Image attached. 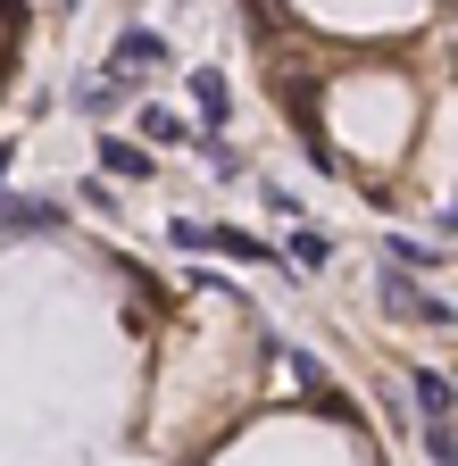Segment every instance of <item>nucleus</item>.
Returning <instances> with one entry per match:
<instances>
[{
	"mask_svg": "<svg viewBox=\"0 0 458 466\" xmlns=\"http://www.w3.org/2000/svg\"><path fill=\"white\" fill-rule=\"evenodd\" d=\"M158 58H167V42H158L150 25H126V34H117V50H108V67H117V84H142Z\"/></svg>",
	"mask_w": 458,
	"mask_h": 466,
	"instance_id": "nucleus-1",
	"label": "nucleus"
},
{
	"mask_svg": "<svg viewBox=\"0 0 458 466\" xmlns=\"http://www.w3.org/2000/svg\"><path fill=\"white\" fill-rule=\"evenodd\" d=\"M325 258H333V242H325V233H317V225H292V242H283V250H275V267H300V275H317Z\"/></svg>",
	"mask_w": 458,
	"mask_h": 466,
	"instance_id": "nucleus-2",
	"label": "nucleus"
},
{
	"mask_svg": "<svg viewBox=\"0 0 458 466\" xmlns=\"http://www.w3.org/2000/svg\"><path fill=\"white\" fill-rule=\"evenodd\" d=\"M192 108L209 116V126H225V108H234V92H225V76H217V67H192Z\"/></svg>",
	"mask_w": 458,
	"mask_h": 466,
	"instance_id": "nucleus-3",
	"label": "nucleus"
},
{
	"mask_svg": "<svg viewBox=\"0 0 458 466\" xmlns=\"http://www.w3.org/2000/svg\"><path fill=\"white\" fill-rule=\"evenodd\" d=\"M134 126H142V134H150L158 150H176V142H192V126H184V116H176V108H167V100H150V108L134 116Z\"/></svg>",
	"mask_w": 458,
	"mask_h": 466,
	"instance_id": "nucleus-4",
	"label": "nucleus"
},
{
	"mask_svg": "<svg viewBox=\"0 0 458 466\" xmlns=\"http://www.w3.org/2000/svg\"><path fill=\"white\" fill-rule=\"evenodd\" d=\"M209 250H225V258H259V267H275V250L259 242V233H242V225H209Z\"/></svg>",
	"mask_w": 458,
	"mask_h": 466,
	"instance_id": "nucleus-5",
	"label": "nucleus"
},
{
	"mask_svg": "<svg viewBox=\"0 0 458 466\" xmlns=\"http://www.w3.org/2000/svg\"><path fill=\"white\" fill-rule=\"evenodd\" d=\"M100 167L117 184H150V150H134V142H100Z\"/></svg>",
	"mask_w": 458,
	"mask_h": 466,
	"instance_id": "nucleus-6",
	"label": "nucleus"
},
{
	"mask_svg": "<svg viewBox=\"0 0 458 466\" xmlns=\"http://www.w3.org/2000/svg\"><path fill=\"white\" fill-rule=\"evenodd\" d=\"M117 100H126V84H117V76H84V84H76V108H84V116H108Z\"/></svg>",
	"mask_w": 458,
	"mask_h": 466,
	"instance_id": "nucleus-7",
	"label": "nucleus"
},
{
	"mask_svg": "<svg viewBox=\"0 0 458 466\" xmlns=\"http://www.w3.org/2000/svg\"><path fill=\"white\" fill-rule=\"evenodd\" d=\"M383 267H409V275H425V267H442V250L409 242V233H392V242H383Z\"/></svg>",
	"mask_w": 458,
	"mask_h": 466,
	"instance_id": "nucleus-8",
	"label": "nucleus"
},
{
	"mask_svg": "<svg viewBox=\"0 0 458 466\" xmlns=\"http://www.w3.org/2000/svg\"><path fill=\"white\" fill-rule=\"evenodd\" d=\"M0 217H9V225H34V233L59 225V208H50V200H9V192H0Z\"/></svg>",
	"mask_w": 458,
	"mask_h": 466,
	"instance_id": "nucleus-9",
	"label": "nucleus"
},
{
	"mask_svg": "<svg viewBox=\"0 0 458 466\" xmlns=\"http://www.w3.org/2000/svg\"><path fill=\"white\" fill-rule=\"evenodd\" d=\"M417 417H450V375H417Z\"/></svg>",
	"mask_w": 458,
	"mask_h": 466,
	"instance_id": "nucleus-10",
	"label": "nucleus"
},
{
	"mask_svg": "<svg viewBox=\"0 0 458 466\" xmlns=\"http://www.w3.org/2000/svg\"><path fill=\"white\" fill-rule=\"evenodd\" d=\"M425 458L450 466V417H425Z\"/></svg>",
	"mask_w": 458,
	"mask_h": 466,
	"instance_id": "nucleus-11",
	"label": "nucleus"
},
{
	"mask_svg": "<svg viewBox=\"0 0 458 466\" xmlns=\"http://www.w3.org/2000/svg\"><path fill=\"white\" fill-rule=\"evenodd\" d=\"M167 242H176V250H209V225H192V217H176V225H167Z\"/></svg>",
	"mask_w": 458,
	"mask_h": 466,
	"instance_id": "nucleus-12",
	"label": "nucleus"
},
{
	"mask_svg": "<svg viewBox=\"0 0 458 466\" xmlns=\"http://www.w3.org/2000/svg\"><path fill=\"white\" fill-rule=\"evenodd\" d=\"M9 158H17V142H0V175H9Z\"/></svg>",
	"mask_w": 458,
	"mask_h": 466,
	"instance_id": "nucleus-13",
	"label": "nucleus"
}]
</instances>
